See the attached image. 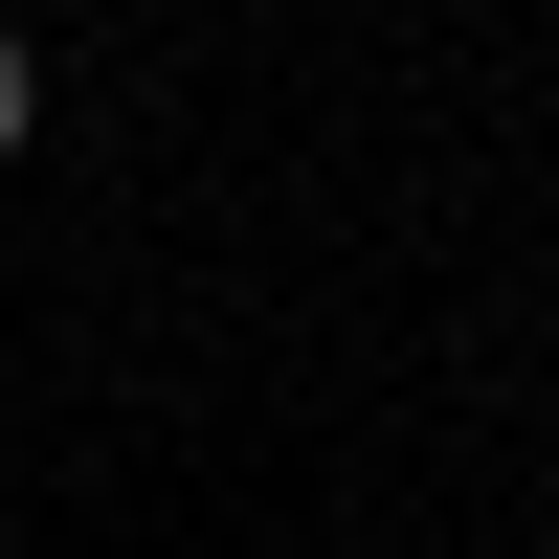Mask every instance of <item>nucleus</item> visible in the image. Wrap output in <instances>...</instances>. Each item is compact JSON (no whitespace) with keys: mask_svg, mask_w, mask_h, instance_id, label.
Wrapping results in <instances>:
<instances>
[{"mask_svg":"<svg viewBox=\"0 0 559 559\" xmlns=\"http://www.w3.org/2000/svg\"><path fill=\"white\" fill-rule=\"evenodd\" d=\"M23 134H45V68H23V45H0V157H23Z\"/></svg>","mask_w":559,"mask_h":559,"instance_id":"nucleus-1","label":"nucleus"}]
</instances>
